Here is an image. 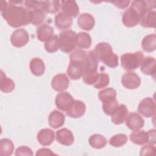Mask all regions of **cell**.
Returning a JSON list of instances; mask_svg holds the SVG:
<instances>
[{
  "label": "cell",
  "instance_id": "44dd1931",
  "mask_svg": "<svg viewBox=\"0 0 156 156\" xmlns=\"http://www.w3.org/2000/svg\"><path fill=\"white\" fill-rule=\"evenodd\" d=\"M65 117L64 115L56 110L52 111L48 117L49 125L54 128L57 129L62 127L65 122Z\"/></svg>",
  "mask_w": 156,
  "mask_h": 156
},
{
  "label": "cell",
  "instance_id": "d6a6232c",
  "mask_svg": "<svg viewBox=\"0 0 156 156\" xmlns=\"http://www.w3.org/2000/svg\"><path fill=\"white\" fill-rule=\"evenodd\" d=\"M109 82L110 78L108 74L104 73H98L93 85L96 88L100 89L107 87L109 84Z\"/></svg>",
  "mask_w": 156,
  "mask_h": 156
},
{
  "label": "cell",
  "instance_id": "ffe728a7",
  "mask_svg": "<svg viewBox=\"0 0 156 156\" xmlns=\"http://www.w3.org/2000/svg\"><path fill=\"white\" fill-rule=\"evenodd\" d=\"M54 23L58 29L65 30L70 28L73 23V20L71 16L60 12L55 16Z\"/></svg>",
  "mask_w": 156,
  "mask_h": 156
},
{
  "label": "cell",
  "instance_id": "d590c367",
  "mask_svg": "<svg viewBox=\"0 0 156 156\" xmlns=\"http://www.w3.org/2000/svg\"><path fill=\"white\" fill-rule=\"evenodd\" d=\"M46 51L49 53L56 52L58 49V37L57 35L52 36L44 43Z\"/></svg>",
  "mask_w": 156,
  "mask_h": 156
},
{
  "label": "cell",
  "instance_id": "4dcf8cb0",
  "mask_svg": "<svg viewBox=\"0 0 156 156\" xmlns=\"http://www.w3.org/2000/svg\"><path fill=\"white\" fill-rule=\"evenodd\" d=\"M30 10L31 15L30 23L35 26H38L42 24L46 18L45 12L41 8Z\"/></svg>",
  "mask_w": 156,
  "mask_h": 156
},
{
  "label": "cell",
  "instance_id": "1f68e13d",
  "mask_svg": "<svg viewBox=\"0 0 156 156\" xmlns=\"http://www.w3.org/2000/svg\"><path fill=\"white\" fill-rule=\"evenodd\" d=\"M88 142L91 147L99 149L105 146L107 144V140L102 135L94 134L89 138Z\"/></svg>",
  "mask_w": 156,
  "mask_h": 156
},
{
  "label": "cell",
  "instance_id": "f35d334b",
  "mask_svg": "<svg viewBox=\"0 0 156 156\" xmlns=\"http://www.w3.org/2000/svg\"><path fill=\"white\" fill-rule=\"evenodd\" d=\"M15 155L16 156L20 155H33V152L30 148L27 146H23L18 147L16 151Z\"/></svg>",
  "mask_w": 156,
  "mask_h": 156
},
{
  "label": "cell",
  "instance_id": "e0dca14e",
  "mask_svg": "<svg viewBox=\"0 0 156 156\" xmlns=\"http://www.w3.org/2000/svg\"><path fill=\"white\" fill-rule=\"evenodd\" d=\"M155 59L152 57H144L141 64L140 69L143 73L149 76H152L154 77L155 73Z\"/></svg>",
  "mask_w": 156,
  "mask_h": 156
},
{
  "label": "cell",
  "instance_id": "60d3db41",
  "mask_svg": "<svg viewBox=\"0 0 156 156\" xmlns=\"http://www.w3.org/2000/svg\"><path fill=\"white\" fill-rule=\"evenodd\" d=\"M110 2L113 4L116 7L121 9H124L127 7L130 2V1L129 0H116Z\"/></svg>",
  "mask_w": 156,
  "mask_h": 156
},
{
  "label": "cell",
  "instance_id": "5bb4252c",
  "mask_svg": "<svg viewBox=\"0 0 156 156\" xmlns=\"http://www.w3.org/2000/svg\"><path fill=\"white\" fill-rule=\"evenodd\" d=\"M129 110L124 104L119 105L111 115L112 122L116 125L122 124L126 119Z\"/></svg>",
  "mask_w": 156,
  "mask_h": 156
},
{
  "label": "cell",
  "instance_id": "7402d4cb",
  "mask_svg": "<svg viewBox=\"0 0 156 156\" xmlns=\"http://www.w3.org/2000/svg\"><path fill=\"white\" fill-rule=\"evenodd\" d=\"M54 34L53 28L46 24H43L40 26L37 30V35L38 39L42 41H46L49 40Z\"/></svg>",
  "mask_w": 156,
  "mask_h": 156
},
{
  "label": "cell",
  "instance_id": "52a82bcc",
  "mask_svg": "<svg viewBox=\"0 0 156 156\" xmlns=\"http://www.w3.org/2000/svg\"><path fill=\"white\" fill-rule=\"evenodd\" d=\"M141 18V15L136 10L130 6L124 12L122 20L124 26L132 27L135 26L140 23Z\"/></svg>",
  "mask_w": 156,
  "mask_h": 156
},
{
  "label": "cell",
  "instance_id": "7a4b0ae2",
  "mask_svg": "<svg viewBox=\"0 0 156 156\" xmlns=\"http://www.w3.org/2000/svg\"><path fill=\"white\" fill-rule=\"evenodd\" d=\"M94 52L98 60L107 66L114 68L118 65V55L113 52L110 44L106 42H101L95 46Z\"/></svg>",
  "mask_w": 156,
  "mask_h": 156
},
{
  "label": "cell",
  "instance_id": "8fae6325",
  "mask_svg": "<svg viewBox=\"0 0 156 156\" xmlns=\"http://www.w3.org/2000/svg\"><path fill=\"white\" fill-rule=\"evenodd\" d=\"M127 127L132 131L140 130L144 124V119L137 113H130L126 119Z\"/></svg>",
  "mask_w": 156,
  "mask_h": 156
},
{
  "label": "cell",
  "instance_id": "2e32d148",
  "mask_svg": "<svg viewBox=\"0 0 156 156\" xmlns=\"http://www.w3.org/2000/svg\"><path fill=\"white\" fill-rule=\"evenodd\" d=\"M77 24L83 30H91L95 24L94 18L90 13H83L80 15L77 19Z\"/></svg>",
  "mask_w": 156,
  "mask_h": 156
},
{
  "label": "cell",
  "instance_id": "ab89813d",
  "mask_svg": "<svg viewBox=\"0 0 156 156\" xmlns=\"http://www.w3.org/2000/svg\"><path fill=\"white\" fill-rule=\"evenodd\" d=\"M24 4L26 7L29 10H33L35 9H39L41 8V1H25Z\"/></svg>",
  "mask_w": 156,
  "mask_h": 156
},
{
  "label": "cell",
  "instance_id": "4fadbf2b",
  "mask_svg": "<svg viewBox=\"0 0 156 156\" xmlns=\"http://www.w3.org/2000/svg\"><path fill=\"white\" fill-rule=\"evenodd\" d=\"M86 111L85 103L80 100H74L71 107L66 112V115L71 118H78L82 116Z\"/></svg>",
  "mask_w": 156,
  "mask_h": 156
},
{
  "label": "cell",
  "instance_id": "7c38bea8",
  "mask_svg": "<svg viewBox=\"0 0 156 156\" xmlns=\"http://www.w3.org/2000/svg\"><path fill=\"white\" fill-rule=\"evenodd\" d=\"M69 85V80L65 74L55 75L52 79V88L56 91L63 92L66 90Z\"/></svg>",
  "mask_w": 156,
  "mask_h": 156
},
{
  "label": "cell",
  "instance_id": "6da1fadb",
  "mask_svg": "<svg viewBox=\"0 0 156 156\" xmlns=\"http://www.w3.org/2000/svg\"><path fill=\"white\" fill-rule=\"evenodd\" d=\"M1 12L2 16L12 27H19L30 23V10L21 5L1 1Z\"/></svg>",
  "mask_w": 156,
  "mask_h": 156
},
{
  "label": "cell",
  "instance_id": "d4e9b609",
  "mask_svg": "<svg viewBox=\"0 0 156 156\" xmlns=\"http://www.w3.org/2000/svg\"><path fill=\"white\" fill-rule=\"evenodd\" d=\"M15 83L11 79L7 77L2 70L1 71L0 89L5 93H10L15 89Z\"/></svg>",
  "mask_w": 156,
  "mask_h": 156
},
{
  "label": "cell",
  "instance_id": "9c48e42d",
  "mask_svg": "<svg viewBox=\"0 0 156 156\" xmlns=\"http://www.w3.org/2000/svg\"><path fill=\"white\" fill-rule=\"evenodd\" d=\"M74 99L68 92H61L55 98L56 107L62 111L67 112L71 107Z\"/></svg>",
  "mask_w": 156,
  "mask_h": 156
},
{
  "label": "cell",
  "instance_id": "8d00e7d4",
  "mask_svg": "<svg viewBox=\"0 0 156 156\" xmlns=\"http://www.w3.org/2000/svg\"><path fill=\"white\" fill-rule=\"evenodd\" d=\"M118 106V102L116 99H114L104 102L102 104V108L106 115H112Z\"/></svg>",
  "mask_w": 156,
  "mask_h": 156
},
{
  "label": "cell",
  "instance_id": "f1b7e54d",
  "mask_svg": "<svg viewBox=\"0 0 156 156\" xmlns=\"http://www.w3.org/2000/svg\"><path fill=\"white\" fill-rule=\"evenodd\" d=\"M76 44L80 48H90L91 45V38L90 35L86 32H79L76 36Z\"/></svg>",
  "mask_w": 156,
  "mask_h": 156
},
{
  "label": "cell",
  "instance_id": "b9f144b4",
  "mask_svg": "<svg viewBox=\"0 0 156 156\" xmlns=\"http://www.w3.org/2000/svg\"><path fill=\"white\" fill-rule=\"evenodd\" d=\"M37 156L41 155H56L55 154L52 152V151L48 148H41L38 149L36 153Z\"/></svg>",
  "mask_w": 156,
  "mask_h": 156
},
{
  "label": "cell",
  "instance_id": "836d02e7",
  "mask_svg": "<svg viewBox=\"0 0 156 156\" xmlns=\"http://www.w3.org/2000/svg\"><path fill=\"white\" fill-rule=\"evenodd\" d=\"M98 96L102 102L116 99V92L113 88H107L101 90L98 93Z\"/></svg>",
  "mask_w": 156,
  "mask_h": 156
},
{
  "label": "cell",
  "instance_id": "8992f818",
  "mask_svg": "<svg viewBox=\"0 0 156 156\" xmlns=\"http://www.w3.org/2000/svg\"><path fill=\"white\" fill-rule=\"evenodd\" d=\"M138 111L146 118H151L155 115V104L151 98H146L139 103Z\"/></svg>",
  "mask_w": 156,
  "mask_h": 156
},
{
  "label": "cell",
  "instance_id": "5b68a950",
  "mask_svg": "<svg viewBox=\"0 0 156 156\" xmlns=\"http://www.w3.org/2000/svg\"><path fill=\"white\" fill-rule=\"evenodd\" d=\"M77 34L71 30L62 32L58 37V48L65 53H69L75 49Z\"/></svg>",
  "mask_w": 156,
  "mask_h": 156
},
{
  "label": "cell",
  "instance_id": "ac0fdd59",
  "mask_svg": "<svg viewBox=\"0 0 156 156\" xmlns=\"http://www.w3.org/2000/svg\"><path fill=\"white\" fill-rule=\"evenodd\" d=\"M62 12L71 16L76 17L79 13V8L74 1H62Z\"/></svg>",
  "mask_w": 156,
  "mask_h": 156
},
{
  "label": "cell",
  "instance_id": "f546056e",
  "mask_svg": "<svg viewBox=\"0 0 156 156\" xmlns=\"http://www.w3.org/2000/svg\"><path fill=\"white\" fill-rule=\"evenodd\" d=\"M14 149L13 142L8 138H3L0 141V155L9 156L12 154Z\"/></svg>",
  "mask_w": 156,
  "mask_h": 156
},
{
  "label": "cell",
  "instance_id": "d6986e66",
  "mask_svg": "<svg viewBox=\"0 0 156 156\" xmlns=\"http://www.w3.org/2000/svg\"><path fill=\"white\" fill-rule=\"evenodd\" d=\"M54 132L52 130L45 128L40 130L37 134V140L42 146H49L54 140Z\"/></svg>",
  "mask_w": 156,
  "mask_h": 156
},
{
  "label": "cell",
  "instance_id": "9a60e30c",
  "mask_svg": "<svg viewBox=\"0 0 156 156\" xmlns=\"http://www.w3.org/2000/svg\"><path fill=\"white\" fill-rule=\"evenodd\" d=\"M56 140L62 145L70 146L74 143V138L71 130L63 128L56 132Z\"/></svg>",
  "mask_w": 156,
  "mask_h": 156
},
{
  "label": "cell",
  "instance_id": "3957f363",
  "mask_svg": "<svg viewBox=\"0 0 156 156\" xmlns=\"http://www.w3.org/2000/svg\"><path fill=\"white\" fill-rule=\"evenodd\" d=\"M87 52L78 49L74 51L70 55V62L66 73L72 80L79 79L83 74V62Z\"/></svg>",
  "mask_w": 156,
  "mask_h": 156
},
{
  "label": "cell",
  "instance_id": "74e56055",
  "mask_svg": "<svg viewBox=\"0 0 156 156\" xmlns=\"http://www.w3.org/2000/svg\"><path fill=\"white\" fill-rule=\"evenodd\" d=\"M155 147L151 144H147L143 146L140 150V155H155Z\"/></svg>",
  "mask_w": 156,
  "mask_h": 156
},
{
  "label": "cell",
  "instance_id": "603a6c76",
  "mask_svg": "<svg viewBox=\"0 0 156 156\" xmlns=\"http://www.w3.org/2000/svg\"><path fill=\"white\" fill-rule=\"evenodd\" d=\"M130 140L135 144L143 145L149 143V137L147 132L144 130L134 131L129 136Z\"/></svg>",
  "mask_w": 156,
  "mask_h": 156
},
{
  "label": "cell",
  "instance_id": "e575fe53",
  "mask_svg": "<svg viewBox=\"0 0 156 156\" xmlns=\"http://www.w3.org/2000/svg\"><path fill=\"white\" fill-rule=\"evenodd\" d=\"M127 141V137L126 135L123 133H119L112 136L109 140V143L111 146L118 147L124 146Z\"/></svg>",
  "mask_w": 156,
  "mask_h": 156
},
{
  "label": "cell",
  "instance_id": "4316f807",
  "mask_svg": "<svg viewBox=\"0 0 156 156\" xmlns=\"http://www.w3.org/2000/svg\"><path fill=\"white\" fill-rule=\"evenodd\" d=\"M60 2L58 0L52 1H41V9L48 13L54 14L57 13L60 9Z\"/></svg>",
  "mask_w": 156,
  "mask_h": 156
},
{
  "label": "cell",
  "instance_id": "277c9868",
  "mask_svg": "<svg viewBox=\"0 0 156 156\" xmlns=\"http://www.w3.org/2000/svg\"><path fill=\"white\" fill-rule=\"evenodd\" d=\"M143 58L144 55L141 51L125 53L121 56V66L125 70L133 71L140 66Z\"/></svg>",
  "mask_w": 156,
  "mask_h": 156
},
{
  "label": "cell",
  "instance_id": "ba28073f",
  "mask_svg": "<svg viewBox=\"0 0 156 156\" xmlns=\"http://www.w3.org/2000/svg\"><path fill=\"white\" fill-rule=\"evenodd\" d=\"M29 40L28 32L24 29H16L12 33L10 37V41L12 45L16 48H21L25 46Z\"/></svg>",
  "mask_w": 156,
  "mask_h": 156
},
{
  "label": "cell",
  "instance_id": "cb8c5ba5",
  "mask_svg": "<svg viewBox=\"0 0 156 156\" xmlns=\"http://www.w3.org/2000/svg\"><path fill=\"white\" fill-rule=\"evenodd\" d=\"M30 69L33 74L37 76H40L45 71V65L40 58H33L30 62Z\"/></svg>",
  "mask_w": 156,
  "mask_h": 156
},
{
  "label": "cell",
  "instance_id": "30bf717a",
  "mask_svg": "<svg viewBox=\"0 0 156 156\" xmlns=\"http://www.w3.org/2000/svg\"><path fill=\"white\" fill-rule=\"evenodd\" d=\"M122 85L130 90L138 88L141 83V79L139 76L134 72H128L125 73L121 79Z\"/></svg>",
  "mask_w": 156,
  "mask_h": 156
},
{
  "label": "cell",
  "instance_id": "83f0119b",
  "mask_svg": "<svg viewBox=\"0 0 156 156\" xmlns=\"http://www.w3.org/2000/svg\"><path fill=\"white\" fill-rule=\"evenodd\" d=\"M144 51L151 52L155 51L156 48V35L155 34H149L144 37L141 42Z\"/></svg>",
  "mask_w": 156,
  "mask_h": 156
},
{
  "label": "cell",
  "instance_id": "7bdbcfd3",
  "mask_svg": "<svg viewBox=\"0 0 156 156\" xmlns=\"http://www.w3.org/2000/svg\"><path fill=\"white\" fill-rule=\"evenodd\" d=\"M155 129H151L147 131L149 137V143L150 144H155Z\"/></svg>",
  "mask_w": 156,
  "mask_h": 156
},
{
  "label": "cell",
  "instance_id": "484cf974",
  "mask_svg": "<svg viewBox=\"0 0 156 156\" xmlns=\"http://www.w3.org/2000/svg\"><path fill=\"white\" fill-rule=\"evenodd\" d=\"M155 10H149L146 12L140 19V23L144 27H155Z\"/></svg>",
  "mask_w": 156,
  "mask_h": 156
}]
</instances>
